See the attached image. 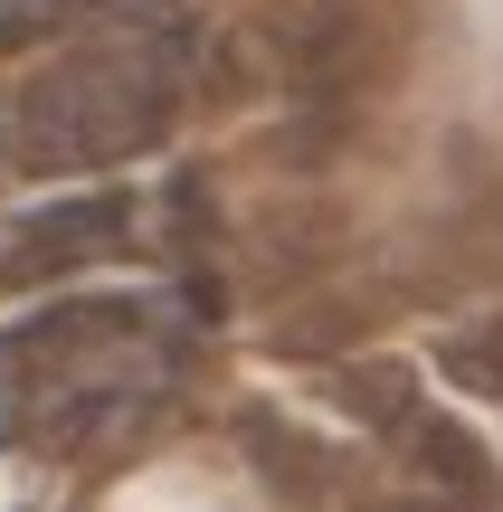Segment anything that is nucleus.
Instances as JSON below:
<instances>
[{"label": "nucleus", "instance_id": "nucleus-3", "mask_svg": "<svg viewBox=\"0 0 503 512\" xmlns=\"http://www.w3.org/2000/svg\"><path fill=\"white\" fill-rule=\"evenodd\" d=\"M133 228V190L95 181V190H67V200H29L0 219V285H48V275H76L86 256L124 247Z\"/></svg>", "mask_w": 503, "mask_h": 512}, {"label": "nucleus", "instance_id": "nucleus-1", "mask_svg": "<svg viewBox=\"0 0 503 512\" xmlns=\"http://www.w3.org/2000/svg\"><path fill=\"white\" fill-rule=\"evenodd\" d=\"M190 95V19L162 0L124 19L57 38L48 67H29L0 95V171L10 181H57V171H105L162 143Z\"/></svg>", "mask_w": 503, "mask_h": 512}, {"label": "nucleus", "instance_id": "nucleus-2", "mask_svg": "<svg viewBox=\"0 0 503 512\" xmlns=\"http://www.w3.org/2000/svg\"><path fill=\"white\" fill-rule=\"evenodd\" d=\"M181 313L152 294H86L0 332V446L19 456H86L133 427L171 380Z\"/></svg>", "mask_w": 503, "mask_h": 512}]
</instances>
